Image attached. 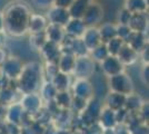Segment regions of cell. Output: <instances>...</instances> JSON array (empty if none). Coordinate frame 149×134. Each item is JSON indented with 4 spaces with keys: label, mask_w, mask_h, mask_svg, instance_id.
Here are the masks:
<instances>
[{
    "label": "cell",
    "mask_w": 149,
    "mask_h": 134,
    "mask_svg": "<svg viewBox=\"0 0 149 134\" xmlns=\"http://www.w3.org/2000/svg\"><path fill=\"white\" fill-rule=\"evenodd\" d=\"M3 25L5 30L13 36H21L28 32V21L31 13L24 4H11L5 9Z\"/></svg>",
    "instance_id": "cell-1"
},
{
    "label": "cell",
    "mask_w": 149,
    "mask_h": 134,
    "mask_svg": "<svg viewBox=\"0 0 149 134\" xmlns=\"http://www.w3.org/2000/svg\"><path fill=\"white\" fill-rule=\"evenodd\" d=\"M18 81V87L24 94L35 93L41 83V70L37 63H29L24 65Z\"/></svg>",
    "instance_id": "cell-2"
},
{
    "label": "cell",
    "mask_w": 149,
    "mask_h": 134,
    "mask_svg": "<svg viewBox=\"0 0 149 134\" xmlns=\"http://www.w3.org/2000/svg\"><path fill=\"white\" fill-rule=\"evenodd\" d=\"M108 85L111 92L119 93L125 96L134 93V83L130 77L125 74L124 72L115 76L108 77Z\"/></svg>",
    "instance_id": "cell-3"
},
{
    "label": "cell",
    "mask_w": 149,
    "mask_h": 134,
    "mask_svg": "<svg viewBox=\"0 0 149 134\" xmlns=\"http://www.w3.org/2000/svg\"><path fill=\"white\" fill-rule=\"evenodd\" d=\"M95 63L90 56H80L76 57L74 66V73L77 78H82V79H88L90 76H93L95 73Z\"/></svg>",
    "instance_id": "cell-4"
},
{
    "label": "cell",
    "mask_w": 149,
    "mask_h": 134,
    "mask_svg": "<svg viewBox=\"0 0 149 134\" xmlns=\"http://www.w3.org/2000/svg\"><path fill=\"white\" fill-rule=\"evenodd\" d=\"M102 17H104V9L101 5L97 2H89L81 20L84 21L86 27H96L100 24Z\"/></svg>",
    "instance_id": "cell-5"
},
{
    "label": "cell",
    "mask_w": 149,
    "mask_h": 134,
    "mask_svg": "<svg viewBox=\"0 0 149 134\" xmlns=\"http://www.w3.org/2000/svg\"><path fill=\"white\" fill-rule=\"evenodd\" d=\"M24 64L18 57H6L1 64V69L7 79H17L22 70Z\"/></svg>",
    "instance_id": "cell-6"
},
{
    "label": "cell",
    "mask_w": 149,
    "mask_h": 134,
    "mask_svg": "<svg viewBox=\"0 0 149 134\" xmlns=\"http://www.w3.org/2000/svg\"><path fill=\"white\" fill-rule=\"evenodd\" d=\"M46 18L48 20V24H54V25L61 26V27H65L66 24L71 19L68 9H63V8L56 6H51L48 9Z\"/></svg>",
    "instance_id": "cell-7"
},
{
    "label": "cell",
    "mask_w": 149,
    "mask_h": 134,
    "mask_svg": "<svg viewBox=\"0 0 149 134\" xmlns=\"http://www.w3.org/2000/svg\"><path fill=\"white\" fill-rule=\"evenodd\" d=\"M100 69L107 77H111L124 72V65L117 56H108L102 62H100Z\"/></svg>",
    "instance_id": "cell-8"
},
{
    "label": "cell",
    "mask_w": 149,
    "mask_h": 134,
    "mask_svg": "<svg viewBox=\"0 0 149 134\" xmlns=\"http://www.w3.org/2000/svg\"><path fill=\"white\" fill-rule=\"evenodd\" d=\"M74 97H79L82 100L89 101L90 98H93V86L88 79H82V78H77V81L74 82Z\"/></svg>",
    "instance_id": "cell-9"
},
{
    "label": "cell",
    "mask_w": 149,
    "mask_h": 134,
    "mask_svg": "<svg viewBox=\"0 0 149 134\" xmlns=\"http://www.w3.org/2000/svg\"><path fill=\"white\" fill-rule=\"evenodd\" d=\"M128 26L132 32H146L147 28H148V15H147V13H131Z\"/></svg>",
    "instance_id": "cell-10"
},
{
    "label": "cell",
    "mask_w": 149,
    "mask_h": 134,
    "mask_svg": "<svg viewBox=\"0 0 149 134\" xmlns=\"http://www.w3.org/2000/svg\"><path fill=\"white\" fill-rule=\"evenodd\" d=\"M21 107L24 112L27 113H36L41 107V97L38 96L36 93L25 94L21 100Z\"/></svg>",
    "instance_id": "cell-11"
},
{
    "label": "cell",
    "mask_w": 149,
    "mask_h": 134,
    "mask_svg": "<svg viewBox=\"0 0 149 134\" xmlns=\"http://www.w3.org/2000/svg\"><path fill=\"white\" fill-rule=\"evenodd\" d=\"M86 26L81 19H70L63 27L66 36L71 38H81L86 30Z\"/></svg>",
    "instance_id": "cell-12"
},
{
    "label": "cell",
    "mask_w": 149,
    "mask_h": 134,
    "mask_svg": "<svg viewBox=\"0 0 149 134\" xmlns=\"http://www.w3.org/2000/svg\"><path fill=\"white\" fill-rule=\"evenodd\" d=\"M81 39L89 51H93V48H96L98 45L101 44V39H100L97 27H87L84 35L81 36Z\"/></svg>",
    "instance_id": "cell-13"
},
{
    "label": "cell",
    "mask_w": 149,
    "mask_h": 134,
    "mask_svg": "<svg viewBox=\"0 0 149 134\" xmlns=\"http://www.w3.org/2000/svg\"><path fill=\"white\" fill-rule=\"evenodd\" d=\"M44 58L47 60V63H57L61 55L60 45L55 44L52 41H47L40 49Z\"/></svg>",
    "instance_id": "cell-14"
},
{
    "label": "cell",
    "mask_w": 149,
    "mask_h": 134,
    "mask_svg": "<svg viewBox=\"0 0 149 134\" xmlns=\"http://www.w3.org/2000/svg\"><path fill=\"white\" fill-rule=\"evenodd\" d=\"M48 26V20L46 16L39 13H31L28 21V32L30 34L45 32L46 27Z\"/></svg>",
    "instance_id": "cell-15"
},
{
    "label": "cell",
    "mask_w": 149,
    "mask_h": 134,
    "mask_svg": "<svg viewBox=\"0 0 149 134\" xmlns=\"http://www.w3.org/2000/svg\"><path fill=\"white\" fill-rule=\"evenodd\" d=\"M46 36L48 41H52L55 44L60 45L65 40L66 34L63 30V27L58 25H54V24H48V26L45 29Z\"/></svg>",
    "instance_id": "cell-16"
},
{
    "label": "cell",
    "mask_w": 149,
    "mask_h": 134,
    "mask_svg": "<svg viewBox=\"0 0 149 134\" xmlns=\"http://www.w3.org/2000/svg\"><path fill=\"white\" fill-rule=\"evenodd\" d=\"M74 62H76V56H74L70 53H61L60 57L57 62V67L58 70L65 73V74H71L74 70Z\"/></svg>",
    "instance_id": "cell-17"
},
{
    "label": "cell",
    "mask_w": 149,
    "mask_h": 134,
    "mask_svg": "<svg viewBox=\"0 0 149 134\" xmlns=\"http://www.w3.org/2000/svg\"><path fill=\"white\" fill-rule=\"evenodd\" d=\"M129 45L131 48L138 54H140L145 47L148 46V41H147V37H146V32H132L130 38L128 39V41L126 43Z\"/></svg>",
    "instance_id": "cell-18"
},
{
    "label": "cell",
    "mask_w": 149,
    "mask_h": 134,
    "mask_svg": "<svg viewBox=\"0 0 149 134\" xmlns=\"http://www.w3.org/2000/svg\"><path fill=\"white\" fill-rule=\"evenodd\" d=\"M138 55H139V54H138L137 51H134L129 45L124 44L123 47L120 48L117 57H118V59L121 62V64L125 66V65L134 64L137 59H138Z\"/></svg>",
    "instance_id": "cell-19"
},
{
    "label": "cell",
    "mask_w": 149,
    "mask_h": 134,
    "mask_svg": "<svg viewBox=\"0 0 149 134\" xmlns=\"http://www.w3.org/2000/svg\"><path fill=\"white\" fill-rule=\"evenodd\" d=\"M98 119H99L100 126L102 128H105V130L112 128L117 123V121H116V112L108 109V107H105V109H101Z\"/></svg>",
    "instance_id": "cell-20"
},
{
    "label": "cell",
    "mask_w": 149,
    "mask_h": 134,
    "mask_svg": "<svg viewBox=\"0 0 149 134\" xmlns=\"http://www.w3.org/2000/svg\"><path fill=\"white\" fill-rule=\"evenodd\" d=\"M89 5V0H74L68 8L71 19H81Z\"/></svg>",
    "instance_id": "cell-21"
},
{
    "label": "cell",
    "mask_w": 149,
    "mask_h": 134,
    "mask_svg": "<svg viewBox=\"0 0 149 134\" xmlns=\"http://www.w3.org/2000/svg\"><path fill=\"white\" fill-rule=\"evenodd\" d=\"M126 96L119 93L110 92L107 97H106V107L112 109V111H118V109H124Z\"/></svg>",
    "instance_id": "cell-22"
},
{
    "label": "cell",
    "mask_w": 149,
    "mask_h": 134,
    "mask_svg": "<svg viewBox=\"0 0 149 134\" xmlns=\"http://www.w3.org/2000/svg\"><path fill=\"white\" fill-rule=\"evenodd\" d=\"M68 38H70V43H69L68 46V48L70 49L69 51L70 54H72L76 57L86 56V55L89 54V51L87 49L86 45L84 44V41H82L81 38H71V37H68Z\"/></svg>",
    "instance_id": "cell-23"
},
{
    "label": "cell",
    "mask_w": 149,
    "mask_h": 134,
    "mask_svg": "<svg viewBox=\"0 0 149 134\" xmlns=\"http://www.w3.org/2000/svg\"><path fill=\"white\" fill-rule=\"evenodd\" d=\"M99 36L101 39V43H108L112 38L117 37V32H116V25H113L111 22H105L98 28Z\"/></svg>",
    "instance_id": "cell-24"
},
{
    "label": "cell",
    "mask_w": 149,
    "mask_h": 134,
    "mask_svg": "<svg viewBox=\"0 0 149 134\" xmlns=\"http://www.w3.org/2000/svg\"><path fill=\"white\" fill-rule=\"evenodd\" d=\"M50 82L54 84L58 92L62 91H68L69 85H70V79H69L68 74H65L61 72H57L56 75L50 79Z\"/></svg>",
    "instance_id": "cell-25"
},
{
    "label": "cell",
    "mask_w": 149,
    "mask_h": 134,
    "mask_svg": "<svg viewBox=\"0 0 149 134\" xmlns=\"http://www.w3.org/2000/svg\"><path fill=\"white\" fill-rule=\"evenodd\" d=\"M124 8H126L129 13H146L148 9V1L147 0H127Z\"/></svg>",
    "instance_id": "cell-26"
},
{
    "label": "cell",
    "mask_w": 149,
    "mask_h": 134,
    "mask_svg": "<svg viewBox=\"0 0 149 134\" xmlns=\"http://www.w3.org/2000/svg\"><path fill=\"white\" fill-rule=\"evenodd\" d=\"M141 107V98L140 96L136 95L135 93H131L126 96L124 109L129 112H136Z\"/></svg>",
    "instance_id": "cell-27"
},
{
    "label": "cell",
    "mask_w": 149,
    "mask_h": 134,
    "mask_svg": "<svg viewBox=\"0 0 149 134\" xmlns=\"http://www.w3.org/2000/svg\"><path fill=\"white\" fill-rule=\"evenodd\" d=\"M90 53V58L93 59V62H102L105 58H107L109 56V54H108V51H107V47H106V44L104 43H101L100 45H98L96 48H93V51H89Z\"/></svg>",
    "instance_id": "cell-28"
},
{
    "label": "cell",
    "mask_w": 149,
    "mask_h": 134,
    "mask_svg": "<svg viewBox=\"0 0 149 134\" xmlns=\"http://www.w3.org/2000/svg\"><path fill=\"white\" fill-rule=\"evenodd\" d=\"M40 92H41V97L48 101V102H51L55 100L58 91L56 89V87L54 86V84L51 82H47L45 83L41 87H40Z\"/></svg>",
    "instance_id": "cell-29"
},
{
    "label": "cell",
    "mask_w": 149,
    "mask_h": 134,
    "mask_svg": "<svg viewBox=\"0 0 149 134\" xmlns=\"http://www.w3.org/2000/svg\"><path fill=\"white\" fill-rule=\"evenodd\" d=\"M56 102L57 106H59L60 109H68L71 106V101L72 97L69 95L68 91H62V92H58L56 97L54 100Z\"/></svg>",
    "instance_id": "cell-30"
},
{
    "label": "cell",
    "mask_w": 149,
    "mask_h": 134,
    "mask_svg": "<svg viewBox=\"0 0 149 134\" xmlns=\"http://www.w3.org/2000/svg\"><path fill=\"white\" fill-rule=\"evenodd\" d=\"M48 41L47 36H46V32H36V34H31L30 36V45L37 51H40L42 48L46 43Z\"/></svg>",
    "instance_id": "cell-31"
},
{
    "label": "cell",
    "mask_w": 149,
    "mask_h": 134,
    "mask_svg": "<svg viewBox=\"0 0 149 134\" xmlns=\"http://www.w3.org/2000/svg\"><path fill=\"white\" fill-rule=\"evenodd\" d=\"M125 43L120 38L116 37V38H112L111 40H109L108 43H106V47H107V51L108 54L110 56H117L118 55L120 48L123 47V45Z\"/></svg>",
    "instance_id": "cell-32"
},
{
    "label": "cell",
    "mask_w": 149,
    "mask_h": 134,
    "mask_svg": "<svg viewBox=\"0 0 149 134\" xmlns=\"http://www.w3.org/2000/svg\"><path fill=\"white\" fill-rule=\"evenodd\" d=\"M22 114H24V109L21 107V105L20 104H15L9 109L8 119L13 123H19V121L22 117Z\"/></svg>",
    "instance_id": "cell-33"
},
{
    "label": "cell",
    "mask_w": 149,
    "mask_h": 134,
    "mask_svg": "<svg viewBox=\"0 0 149 134\" xmlns=\"http://www.w3.org/2000/svg\"><path fill=\"white\" fill-rule=\"evenodd\" d=\"M116 32H117V37L121 39L125 44L128 41V39L130 38V36L134 32L128 25H121V24L116 25Z\"/></svg>",
    "instance_id": "cell-34"
},
{
    "label": "cell",
    "mask_w": 149,
    "mask_h": 134,
    "mask_svg": "<svg viewBox=\"0 0 149 134\" xmlns=\"http://www.w3.org/2000/svg\"><path fill=\"white\" fill-rule=\"evenodd\" d=\"M13 96H15V93H13V89L1 87L0 88V104L3 105V104L11 103L13 102Z\"/></svg>",
    "instance_id": "cell-35"
},
{
    "label": "cell",
    "mask_w": 149,
    "mask_h": 134,
    "mask_svg": "<svg viewBox=\"0 0 149 134\" xmlns=\"http://www.w3.org/2000/svg\"><path fill=\"white\" fill-rule=\"evenodd\" d=\"M130 17H131V13H129L126 8H123V10L119 11L118 17H117L118 24H121V25H128Z\"/></svg>",
    "instance_id": "cell-36"
},
{
    "label": "cell",
    "mask_w": 149,
    "mask_h": 134,
    "mask_svg": "<svg viewBox=\"0 0 149 134\" xmlns=\"http://www.w3.org/2000/svg\"><path fill=\"white\" fill-rule=\"evenodd\" d=\"M54 1L55 0H33L35 5L41 9H49L51 6H54Z\"/></svg>",
    "instance_id": "cell-37"
},
{
    "label": "cell",
    "mask_w": 149,
    "mask_h": 134,
    "mask_svg": "<svg viewBox=\"0 0 149 134\" xmlns=\"http://www.w3.org/2000/svg\"><path fill=\"white\" fill-rule=\"evenodd\" d=\"M74 0H55L54 1V6L56 7H60V8H63V9H68L70 5L72 4Z\"/></svg>",
    "instance_id": "cell-38"
},
{
    "label": "cell",
    "mask_w": 149,
    "mask_h": 134,
    "mask_svg": "<svg viewBox=\"0 0 149 134\" xmlns=\"http://www.w3.org/2000/svg\"><path fill=\"white\" fill-rule=\"evenodd\" d=\"M148 64H145L141 69V79L146 85H148Z\"/></svg>",
    "instance_id": "cell-39"
},
{
    "label": "cell",
    "mask_w": 149,
    "mask_h": 134,
    "mask_svg": "<svg viewBox=\"0 0 149 134\" xmlns=\"http://www.w3.org/2000/svg\"><path fill=\"white\" fill-rule=\"evenodd\" d=\"M5 30V25H3V15L0 11V32Z\"/></svg>",
    "instance_id": "cell-40"
},
{
    "label": "cell",
    "mask_w": 149,
    "mask_h": 134,
    "mask_svg": "<svg viewBox=\"0 0 149 134\" xmlns=\"http://www.w3.org/2000/svg\"><path fill=\"white\" fill-rule=\"evenodd\" d=\"M5 59H6V54H5V51L0 48V66H1V64L3 63Z\"/></svg>",
    "instance_id": "cell-41"
},
{
    "label": "cell",
    "mask_w": 149,
    "mask_h": 134,
    "mask_svg": "<svg viewBox=\"0 0 149 134\" xmlns=\"http://www.w3.org/2000/svg\"><path fill=\"white\" fill-rule=\"evenodd\" d=\"M143 109H145V111H143V112H146V109H148V105H146V104H145V105H143ZM143 115H145V120H146V119L148 120V116L146 115V113H143Z\"/></svg>",
    "instance_id": "cell-42"
},
{
    "label": "cell",
    "mask_w": 149,
    "mask_h": 134,
    "mask_svg": "<svg viewBox=\"0 0 149 134\" xmlns=\"http://www.w3.org/2000/svg\"><path fill=\"white\" fill-rule=\"evenodd\" d=\"M2 112H3V109H2V105L0 104V116L2 115Z\"/></svg>",
    "instance_id": "cell-43"
}]
</instances>
